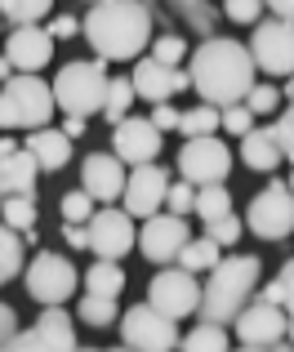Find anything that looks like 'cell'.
Returning <instances> with one entry per match:
<instances>
[{
  "instance_id": "74e56055",
  "label": "cell",
  "mask_w": 294,
  "mask_h": 352,
  "mask_svg": "<svg viewBox=\"0 0 294 352\" xmlns=\"http://www.w3.org/2000/svg\"><path fill=\"white\" fill-rule=\"evenodd\" d=\"M250 125H254V112H250L245 103H227V107H218V129H227V134L241 138Z\"/></svg>"
},
{
  "instance_id": "52a82bcc",
  "label": "cell",
  "mask_w": 294,
  "mask_h": 352,
  "mask_svg": "<svg viewBox=\"0 0 294 352\" xmlns=\"http://www.w3.org/2000/svg\"><path fill=\"white\" fill-rule=\"evenodd\" d=\"M250 58L263 76H290L294 72V23L290 18H259L250 41Z\"/></svg>"
},
{
  "instance_id": "7dc6e473",
  "label": "cell",
  "mask_w": 294,
  "mask_h": 352,
  "mask_svg": "<svg viewBox=\"0 0 294 352\" xmlns=\"http://www.w3.org/2000/svg\"><path fill=\"white\" fill-rule=\"evenodd\" d=\"M63 134H67L71 143H76V138H85V116H71L67 112V120H63Z\"/></svg>"
},
{
  "instance_id": "b9f144b4",
  "label": "cell",
  "mask_w": 294,
  "mask_h": 352,
  "mask_svg": "<svg viewBox=\"0 0 294 352\" xmlns=\"http://www.w3.org/2000/svg\"><path fill=\"white\" fill-rule=\"evenodd\" d=\"M277 281H281V308L294 317V258H286V267L277 272Z\"/></svg>"
},
{
  "instance_id": "4316f807",
  "label": "cell",
  "mask_w": 294,
  "mask_h": 352,
  "mask_svg": "<svg viewBox=\"0 0 294 352\" xmlns=\"http://www.w3.org/2000/svg\"><path fill=\"white\" fill-rule=\"evenodd\" d=\"M76 312H80V321H85V326H94V330H107V326H116V321H121L112 294H89L85 290V299L76 303Z\"/></svg>"
},
{
  "instance_id": "816d5d0a",
  "label": "cell",
  "mask_w": 294,
  "mask_h": 352,
  "mask_svg": "<svg viewBox=\"0 0 294 352\" xmlns=\"http://www.w3.org/2000/svg\"><path fill=\"white\" fill-rule=\"evenodd\" d=\"M281 98H290V103H294V72H290V85H286V94H281Z\"/></svg>"
},
{
  "instance_id": "4dcf8cb0",
  "label": "cell",
  "mask_w": 294,
  "mask_h": 352,
  "mask_svg": "<svg viewBox=\"0 0 294 352\" xmlns=\"http://www.w3.org/2000/svg\"><path fill=\"white\" fill-rule=\"evenodd\" d=\"M232 210V192L223 188V183H205V188H196V206H192V214L201 219H218Z\"/></svg>"
},
{
  "instance_id": "ac0fdd59",
  "label": "cell",
  "mask_w": 294,
  "mask_h": 352,
  "mask_svg": "<svg viewBox=\"0 0 294 352\" xmlns=\"http://www.w3.org/2000/svg\"><path fill=\"white\" fill-rule=\"evenodd\" d=\"M130 80H134V94L147 98V103H170L179 89L192 85V76L179 67V63H161V58H152V54L134 63Z\"/></svg>"
},
{
  "instance_id": "ee69618b",
  "label": "cell",
  "mask_w": 294,
  "mask_h": 352,
  "mask_svg": "<svg viewBox=\"0 0 294 352\" xmlns=\"http://www.w3.org/2000/svg\"><path fill=\"white\" fill-rule=\"evenodd\" d=\"M152 125L161 129H179V107H170V103H156V112H152Z\"/></svg>"
},
{
  "instance_id": "c3c4849f",
  "label": "cell",
  "mask_w": 294,
  "mask_h": 352,
  "mask_svg": "<svg viewBox=\"0 0 294 352\" xmlns=\"http://www.w3.org/2000/svg\"><path fill=\"white\" fill-rule=\"evenodd\" d=\"M263 9H272L277 18H290L294 23V0H263Z\"/></svg>"
},
{
  "instance_id": "277c9868",
  "label": "cell",
  "mask_w": 294,
  "mask_h": 352,
  "mask_svg": "<svg viewBox=\"0 0 294 352\" xmlns=\"http://www.w3.org/2000/svg\"><path fill=\"white\" fill-rule=\"evenodd\" d=\"M58 112L54 103V85H45L36 72H14L0 89V129H41Z\"/></svg>"
},
{
  "instance_id": "f6af8a7d",
  "label": "cell",
  "mask_w": 294,
  "mask_h": 352,
  "mask_svg": "<svg viewBox=\"0 0 294 352\" xmlns=\"http://www.w3.org/2000/svg\"><path fill=\"white\" fill-rule=\"evenodd\" d=\"M63 241L71 250H89V228L85 223H63Z\"/></svg>"
},
{
  "instance_id": "cb8c5ba5",
  "label": "cell",
  "mask_w": 294,
  "mask_h": 352,
  "mask_svg": "<svg viewBox=\"0 0 294 352\" xmlns=\"http://www.w3.org/2000/svg\"><path fill=\"white\" fill-rule=\"evenodd\" d=\"M80 281H85L89 294H112V299H121V290H125V267H121V258H98V263L89 267Z\"/></svg>"
},
{
  "instance_id": "4fadbf2b",
  "label": "cell",
  "mask_w": 294,
  "mask_h": 352,
  "mask_svg": "<svg viewBox=\"0 0 294 352\" xmlns=\"http://www.w3.org/2000/svg\"><path fill=\"white\" fill-rule=\"evenodd\" d=\"M89 254L98 258H125L134 250V241H139V232H134V214L130 210H116V206H103L89 214Z\"/></svg>"
},
{
  "instance_id": "8992f818",
  "label": "cell",
  "mask_w": 294,
  "mask_h": 352,
  "mask_svg": "<svg viewBox=\"0 0 294 352\" xmlns=\"http://www.w3.org/2000/svg\"><path fill=\"white\" fill-rule=\"evenodd\" d=\"M245 228L259 241H286L294 232V197L286 179H272L245 210Z\"/></svg>"
},
{
  "instance_id": "d6a6232c",
  "label": "cell",
  "mask_w": 294,
  "mask_h": 352,
  "mask_svg": "<svg viewBox=\"0 0 294 352\" xmlns=\"http://www.w3.org/2000/svg\"><path fill=\"white\" fill-rule=\"evenodd\" d=\"M5 223L18 232L36 228V197H5Z\"/></svg>"
},
{
  "instance_id": "e0dca14e",
  "label": "cell",
  "mask_w": 294,
  "mask_h": 352,
  "mask_svg": "<svg viewBox=\"0 0 294 352\" xmlns=\"http://www.w3.org/2000/svg\"><path fill=\"white\" fill-rule=\"evenodd\" d=\"M9 348L27 352V348H54V352H71L76 348V321L63 312V303H49V308L36 317V326L18 330L14 339H9Z\"/></svg>"
},
{
  "instance_id": "3957f363",
  "label": "cell",
  "mask_w": 294,
  "mask_h": 352,
  "mask_svg": "<svg viewBox=\"0 0 294 352\" xmlns=\"http://www.w3.org/2000/svg\"><path fill=\"white\" fill-rule=\"evenodd\" d=\"M259 276H263L259 254H227V258H218V263L210 267V281L201 285L196 317L214 321V326H232V317L254 299Z\"/></svg>"
},
{
  "instance_id": "7a4b0ae2",
  "label": "cell",
  "mask_w": 294,
  "mask_h": 352,
  "mask_svg": "<svg viewBox=\"0 0 294 352\" xmlns=\"http://www.w3.org/2000/svg\"><path fill=\"white\" fill-rule=\"evenodd\" d=\"M80 36L103 63H130L152 41V14L143 0H94L80 23Z\"/></svg>"
},
{
  "instance_id": "db71d44e",
  "label": "cell",
  "mask_w": 294,
  "mask_h": 352,
  "mask_svg": "<svg viewBox=\"0 0 294 352\" xmlns=\"http://www.w3.org/2000/svg\"><path fill=\"white\" fill-rule=\"evenodd\" d=\"M286 183H290V197H294V170H290V179H286Z\"/></svg>"
},
{
  "instance_id": "1f68e13d",
  "label": "cell",
  "mask_w": 294,
  "mask_h": 352,
  "mask_svg": "<svg viewBox=\"0 0 294 352\" xmlns=\"http://www.w3.org/2000/svg\"><path fill=\"white\" fill-rule=\"evenodd\" d=\"M54 0H0V18L9 27H23V23H41L49 14Z\"/></svg>"
},
{
  "instance_id": "9a60e30c",
  "label": "cell",
  "mask_w": 294,
  "mask_h": 352,
  "mask_svg": "<svg viewBox=\"0 0 294 352\" xmlns=\"http://www.w3.org/2000/svg\"><path fill=\"white\" fill-rule=\"evenodd\" d=\"M183 241H188V219L183 214H170V210H156V214H147V223H143V232L134 245L143 250V258L147 263H174L179 258V250H183Z\"/></svg>"
},
{
  "instance_id": "11a10c76",
  "label": "cell",
  "mask_w": 294,
  "mask_h": 352,
  "mask_svg": "<svg viewBox=\"0 0 294 352\" xmlns=\"http://www.w3.org/2000/svg\"><path fill=\"white\" fill-rule=\"evenodd\" d=\"M179 5H196V0H179Z\"/></svg>"
},
{
  "instance_id": "5bb4252c",
  "label": "cell",
  "mask_w": 294,
  "mask_h": 352,
  "mask_svg": "<svg viewBox=\"0 0 294 352\" xmlns=\"http://www.w3.org/2000/svg\"><path fill=\"white\" fill-rule=\"evenodd\" d=\"M165 188H170V170H161L156 161L130 165L125 174V192H121V206L130 210L134 219H147L165 206Z\"/></svg>"
},
{
  "instance_id": "d4e9b609",
  "label": "cell",
  "mask_w": 294,
  "mask_h": 352,
  "mask_svg": "<svg viewBox=\"0 0 294 352\" xmlns=\"http://www.w3.org/2000/svg\"><path fill=\"white\" fill-rule=\"evenodd\" d=\"M134 80L130 76H112L107 80V94H103V120L107 125H116V120H125L134 112Z\"/></svg>"
},
{
  "instance_id": "8fae6325",
  "label": "cell",
  "mask_w": 294,
  "mask_h": 352,
  "mask_svg": "<svg viewBox=\"0 0 294 352\" xmlns=\"http://www.w3.org/2000/svg\"><path fill=\"white\" fill-rule=\"evenodd\" d=\"M147 303L152 308H161L165 317H174V321H183V317H192L196 312V303H201V281H196V272H188L183 263H161V272L152 276V285H147Z\"/></svg>"
},
{
  "instance_id": "83f0119b",
  "label": "cell",
  "mask_w": 294,
  "mask_h": 352,
  "mask_svg": "<svg viewBox=\"0 0 294 352\" xmlns=\"http://www.w3.org/2000/svg\"><path fill=\"white\" fill-rule=\"evenodd\" d=\"M23 254H27V241L18 228H9L5 219H0V272L5 276H23Z\"/></svg>"
},
{
  "instance_id": "d6986e66",
  "label": "cell",
  "mask_w": 294,
  "mask_h": 352,
  "mask_svg": "<svg viewBox=\"0 0 294 352\" xmlns=\"http://www.w3.org/2000/svg\"><path fill=\"white\" fill-rule=\"evenodd\" d=\"M80 188L98 201V206H116L125 192V161L116 152H89L80 165Z\"/></svg>"
},
{
  "instance_id": "d590c367",
  "label": "cell",
  "mask_w": 294,
  "mask_h": 352,
  "mask_svg": "<svg viewBox=\"0 0 294 352\" xmlns=\"http://www.w3.org/2000/svg\"><path fill=\"white\" fill-rule=\"evenodd\" d=\"M241 103L250 107L254 116H268V112H277V107H281V89L277 85H250Z\"/></svg>"
},
{
  "instance_id": "8d00e7d4",
  "label": "cell",
  "mask_w": 294,
  "mask_h": 352,
  "mask_svg": "<svg viewBox=\"0 0 294 352\" xmlns=\"http://www.w3.org/2000/svg\"><path fill=\"white\" fill-rule=\"evenodd\" d=\"M192 206H196V183H170V188H165V210H170V214H183L188 219L192 214Z\"/></svg>"
},
{
  "instance_id": "ffe728a7",
  "label": "cell",
  "mask_w": 294,
  "mask_h": 352,
  "mask_svg": "<svg viewBox=\"0 0 294 352\" xmlns=\"http://www.w3.org/2000/svg\"><path fill=\"white\" fill-rule=\"evenodd\" d=\"M36 183H41V165L14 138H0V197H36Z\"/></svg>"
},
{
  "instance_id": "f907efd6",
  "label": "cell",
  "mask_w": 294,
  "mask_h": 352,
  "mask_svg": "<svg viewBox=\"0 0 294 352\" xmlns=\"http://www.w3.org/2000/svg\"><path fill=\"white\" fill-rule=\"evenodd\" d=\"M14 76V63H9V54H0V80Z\"/></svg>"
},
{
  "instance_id": "7bdbcfd3",
  "label": "cell",
  "mask_w": 294,
  "mask_h": 352,
  "mask_svg": "<svg viewBox=\"0 0 294 352\" xmlns=\"http://www.w3.org/2000/svg\"><path fill=\"white\" fill-rule=\"evenodd\" d=\"M18 335V312L9 303H0V348H9V339Z\"/></svg>"
},
{
  "instance_id": "7c38bea8",
  "label": "cell",
  "mask_w": 294,
  "mask_h": 352,
  "mask_svg": "<svg viewBox=\"0 0 294 352\" xmlns=\"http://www.w3.org/2000/svg\"><path fill=\"white\" fill-rule=\"evenodd\" d=\"M121 344L125 348H143V352L179 348V326H174V317H165V312L152 308V303H134V308L121 317Z\"/></svg>"
},
{
  "instance_id": "9f6ffc18",
  "label": "cell",
  "mask_w": 294,
  "mask_h": 352,
  "mask_svg": "<svg viewBox=\"0 0 294 352\" xmlns=\"http://www.w3.org/2000/svg\"><path fill=\"white\" fill-rule=\"evenodd\" d=\"M5 281H9V276H5V272H0V285H5Z\"/></svg>"
},
{
  "instance_id": "f5cc1de1",
  "label": "cell",
  "mask_w": 294,
  "mask_h": 352,
  "mask_svg": "<svg viewBox=\"0 0 294 352\" xmlns=\"http://www.w3.org/2000/svg\"><path fill=\"white\" fill-rule=\"evenodd\" d=\"M286 339H290V344H294V317H290V326H286Z\"/></svg>"
},
{
  "instance_id": "484cf974",
  "label": "cell",
  "mask_w": 294,
  "mask_h": 352,
  "mask_svg": "<svg viewBox=\"0 0 294 352\" xmlns=\"http://www.w3.org/2000/svg\"><path fill=\"white\" fill-rule=\"evenodd\" d=\"M218 250H223V245H218L214 236H188L174 263H183L188 272H210V267L218 263Z\"/></svg>"
},
{
  "instance_id": "9c48e42d",
  "label": "cell",
  "mask_w": 294,
  "mask_h": 352,
  "mask_svg": "<svg viewBox=\"0 0 294 352\" xmlns=\"http://www.w3.org/2000/svg\"><path fill=\"white\" fill-rule=\"evenodd\" d=\"M23 285H27V294H32L41 308H49V303H67L71 294H76V267H71V258L41 250V254L23 267Z\"/></svg>"
},
{
  "instance_id": "7402d4cb",
  "label": "cell",
  "mask_w": 294,
  "mask_h": 352,
  "mask_svg": "<svg viewBox=\"0 0 294 352\" xmlns=\"http://www.w3.org/2000/svg\"><path fill=\"white\" fill-rule=\"evenodd\" d=\"M23 147L36 156V165H41V170H63V165L71 161V138L63 134V129H49V125L27 129V143Z\"/></svg>"
},
{
  "instance_id": "e575fe53",
  "label": "cell",
  "mask_w": 294,
  "mask_h": 352,
  "mask_svg": "<svg viewBox=\"0 0 294 352\" xmlns=\"http://www.w3.org/2000/svg\"><path fill=\"white\" fill-rule=\"evenodd\" d=\"M94 206L98 201L89 197L85 188H76V192H67V197H63V219H67V223H89V214H94Z\"/></svg>"
},
{
  "instance_id": "ab89813d",
  "label": "cell",
  "mask_w": 294,
  "mask_h": 352,
  "mask_svg": "<svg viewBox=\"0 0 294 352\" xmlns=\"http://www.w3.org/2000/svg\"><path fill=\"white\" fill-rule=\"evenodd\" d=\"M223 14L232 18V23L254 27V23L263 18V0H223Z\"/></svg>"
},
{
  "instance_id": "60d3db41",
  "label": "cell",
  "mask_w": 294,
  "mask_h": 352,
  "mask_svg": "<svg viewBox=\"0 0 294 352\" xmlns=\"http://www.w3.org/2000/svg\"><path fill=\"white\" fill-rule=\"evenodd\" d=\"M183 54H188L183 36H156L152 41V58H161V63H183Z\"/></svg>"
},
{
  "instance_id": "6f0895ef",
  "label": "cell",
  "mask_w": 294,
  "mask_h": 352,
  "mask_svg": "<svg viewBox=\"0 0 294 352\" xmlns=\"http://www.w3.org/2000/svg\"><path fill=\"white\" fill-rule=\"evenodd\" d=\"M89 5H94V0H89Z\"/></svg>"
},
{
  "instance_id": "f546056e",
  "label": "cell",
  "mask_w": 294,
  "mask_h": 352,
  "mask_svg": "<svg viewBox=\"0 0 294 352\" xmlns=\"http://www.w3.org/2000/svg\"><path fill=\"white\" fill-rule=\"evenodd\" d=\"M179 344L188 348V352H223V348H227V330L214 326V321H201V326L188 330Z\"/></svg>"
},
{
  "instance_id": "603a6c76",
  "label": "cell",
  "mask_w": 294,
  "mask_h": 352,
  "mask_svg": "<svg viewBox=\"0 0 294 352\" xmlns=\"http://www.w3.org/2000/svg\"><path fill=\"white\" fill-rule=\"evenodd\" d=\"M241 161L250 165V170H259V174H272L281 165V147H277V134H272V125L268 129H259V125H250L241 134Z\"/></svg>"
},
{
  "instance_id": "30bf717a",
  "label": "cell",
  "mask_w": 294,
  "mask_h": 352,
  "mask_svg": "<svg viewBox=\"0 0 294 352\" xmlns=\"http://www.w3.org/2000/svg\"><path fill=\"white\" fill-rule=\"evenodd\" d=\"M179 174L196 188L205 183H223L232 174V147L223 143L218 134H196L179 147Z\"/></svg>"
},
{
  "instance_id": "836d02e7",
  "label": "cell",
  "mask_w": 294,
  "mask_h": 352,
  "mask_svg": "<svg viewBox=\"0 0 294 352\" xmlns=\"http://www.w3.org/2000/svg\"><path fill=\"white\" fill-rule=\"evenodd\" d=\"M241 232H245V223L232 214V210H227V214H218V219H205V236H214L218 245H236Z\"/></svg>"
},
{
  "instance_id": "f1b7e54d",
  "label": "cell",
  "mask_w": 294,
  "mask_h": 352,
  "mask_svg": "<svg viewBox=\"0 0 294 352\" xmlns=\"http://www.w3.org/2000/svg\"><path fill=\"white\" fill-rule=\"evenodd\" d=\"M179 134L183 138L218 134V107L214 103H201V107H192V112H179Z\"/></svg>"
},
{
  "instance_id": "ba28073f",
  "label": "cell",
  "mask_w": 294,
  "mask_h": 352,
  "mask_svg": "<svg viewBox=\"0 0 294 352\" xmlns=\"http://www.w3.org/2000/svg\"><path fill=\"white\" fill-rule=\"evenodd\" d=\"M236 326V344L241 348H286V326H290V312L281 303H268L254 294L241 312L232 317Z\"/></svg>"
},
{
  "instance_id": "bcb514c9",
  "label": "cell",
  "mask_w": 294,
  "mask_h": 352,
  "mask_svg": "<svg viewBox=\"0 0 294 352\" xmlns=\"http://www.w3.org/2000/svg\"><path fill=\"white\" fill-rule=\"evenodd\" d=\"M76 32H80V23H76L71 14H58V18L49 23V36H54V41H67V36H76Z\"/></svg>"
},
{
  "instance_id": "681fc988",
  "label": "cell",
  "mask_w": 294,
  "mask_h": 352,
  "mask_svg": "<svg viewBox=\"0 0 294 352\" xmlns=\"http://www.w3.org/2000/svg\"><path fill=\"white\" fill-rule=\"evenodd\" d=\"M259 299H268V303H281V281H268L259 290Z\"/></svg>"
},
{
  "instance_id": "44dd1931",
  "label": "cell",
  "mask_w": 294,
  "mask_h": 352,
  "mask_svg": "<svg viewBox=\"0 0 294 352\" xmlns=\"http://www.w3.org/2000/svg\"><path fill=\"white\" fill-rule=\"evenodd\" d=\"M5 54L14 63V72H41L54 58V36L41 23H23L5 36Z\"/></svg>"
},
{
  "instance_id": "5b68a950",
  "label": "cell",
  "mask_w": 294,
  "mask_h": 352,
  "mask_svg": "<svg viewBox=\"0 0 294 352\" xmlns=\"http://www.w3.org/2000/svg\"><path fill=\"white\" fill-rule=\"evenodd\" d=\"M107 63H67V67L54 76V103L58 112L71 116H94L103 112V94H107Z\"/></svg>"
},
{
  "instance_id": "6da1fadb",
  "label": "cell",
  "mask_w": 294,
  "mask_h": 352,
  "mask_svg": "<svg viewBox=\"0 0 294 352\" xmlns=\"http://www.w3.org/2000/svg\"><path fill=\"white\" fill-rule=\"evenodd\" d=\"M254 58H250V45L232 41V36H210L205 45H196L188 63V76H192V89L201 94V103H214V107H227V103H241L245 89L254 85Z\"/></svg>"
},
{
  "instance_id": "2e32d148",
  "label": "cell",
  "mask_w": 294,
  "mask_h": 352,
  "mask_svg": "<svg viewBox=\"0 0 294 352\" xmlns=\"http://www.w3.org/2000/svg\"><path fill=\"white\" fill-rule=\"evenodd\" d=\"M165 147V134L152 125V116H125L112 125V152L121 156L125 165H143V161H156Z\"/></svg>"
},
{
  "instance_id": "f35d334b",
  "label": "cell",
  "mask_w": 294,
  "mask_h": 352,
  "mask_svg": "<svg viewBox=\"0 0 294 352\" xmlns=\"http://www.w3.org/2000/svg\"><path fill=\"white\" fill-rule=\"evenodd\" d=\"M272 134H277V147H281V161L294 165V103L286 112H277V125H272Z\"/></svg>"
}]
</instances>
